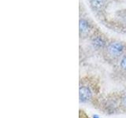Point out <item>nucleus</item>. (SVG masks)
Listing matches in <instances>:
<instances>
[{"mask_svg":"<svg viewBox=\"0 0 126 118\" xmlns=\"http://www.w3.org/2000/svg\"><path fill=\"white\" fill-rule=\"evenodd\" d=\"M101 97V82L97 76L88 74L80 78L79 102L80 104L92 105L96 109Z\"/></svg>","mask_w":126,"mask_h":118,"instance_id":"nucleus-1","label":"nucleus"},{"mask_svg":"<svg viewBox=\"0 0 126 118\" xmlns=\"http://www.w3.org/2000/svg\"><path fill=\"white\" fill-rule=\"evenodd\" d=\"M126 52V44L117 39H110L102 53L104 61L113 66Z\"/></svg>","mask_w":126,"mask_h":118,"instance_id":"nucleus-2","label":"nucleus"},{"mask_svg":"<svg viewBox=\"0 0 126 118\" xmlns=\"http://www.w3.org/2000/svg\"><path fill=\"white\" fill-rule=\"evenodd\" d=\"M96 109L106 115L121 114L118 91L110 92L104 96L102 95Z\"/></svg>","mask_w":126,"mask_h":118,"instance_id":"nucleus-3","label":"nucleus"},{"mask_svg":"<svg viewBox=\"0 0 126 118\" xmlns=\"http://www.w3.org/2000/svg\"><path fill=\"white\" fill-rule=\"evenodd\" d=\"M88 39L92 48L94 51L99 52L101 54L109 42V39L104 34L96 31H94V32L91 35Z\"/></svg>","mask_w":126,"mask_h":118,"instance_id":"nucleus-4","label":"nucleus"},{"mask_svg":"<svg viewBox=\"0 0 126 118\" xmlns=\"http://www.w3.org/2000/svg\"><path fill=\"white\" fill-rule=\"evenodd\" d=\"M111 75L115 80L120 82L126 81V52L113 66V73Z\"/></svg>","mask_w":126,"mask_h":118,"instance_id":"nucleus-5","label":"nucleus"},{"mask_svg":"<svg viewBox=\"0 0 126 118\" xmlns=\"http://www.w3.org/2000/svg\"><path fill=\"white\" fill-rule=\"evenodd\" d=\"M79 32L80 38L89 39L91 35L94 32L92 23L85 18H81L79 23Z\"/></svg>","mask_w":126,"mask_h":118,"instance_id":"nucleus-6","label":"nucleus"},{"mask_svg":"<svg viewBox=\"0 0 126 118\" xmlns=\"http://www.w3.org/2000/svg\"><path fill=\"white\" fill-rule=\"evenodd\" d=\"M119 95V105H120V112L121 114L126 115V87L118 91Z\"/></svg>","mask_w":126,"mask_h":118,"instance_id":"nucleus-7","label":"nucleus"},{"mask_svg":"<svg viewBox=\"0 0 126 118\" xmlns=\"http://www.w3.org/2000/svg\"><path fill=\"white\" fill-rule=\"evenodd\" d=\"M92 9L96 11H102L106 7L107 0H90Z\"/></svg>","mask_w":126,"mask_h":118,"instance_id":"nucleus-8","label":"nucleus"},{"mask_svg":"<svg viewBox=\"0 0 126 118\" xmlns=\"http://www.w3.org/2000/svg\"><path fill=\"white\" fill-rule=\"evenodd\" d=\"M120 18H121V21L122 22V25H123L126 29V12H125V13L121 16Z\"/></svg>","mask_w":126,"mask_h":118,"instance_id":"nucleus-9","label":"nucleus"},{"mask_svg":"<svg viewBox=\"0 0 126 118\" xmlns=\"http://www.w3.org/2000/svg\"><path fill=\"white\" fill-rule=\"evenodd\" d=\"M79 118H90L88 114H87L83 110H80V113H79Z\"/></svg>","mask_w":126,"mask_h":118,"instance_id":"nucleus-10","label":"nucleus"}]
</instances>
